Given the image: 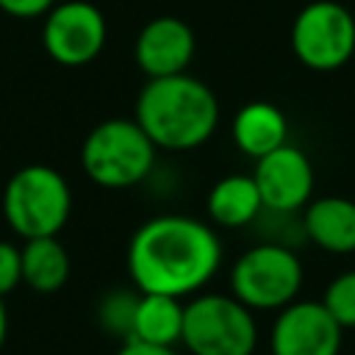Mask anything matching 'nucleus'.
<instances>
[{
    "mask_svg": "<svg viewBox=\"0 0 355 355\" xmlns=\"http://www.w3.org/2000/svg\"><path fill=\"white\" fill-rule=\"evenodd\" d=\"M222 261L219 236L194 216L144 222L128 244V272L139 291L186 297L202 288Z\"/></svg>",
    "mask_w": 355,
    "mask_h": 355,
    "instance_id": "nucleus-1",
    "label": "nucleus"
},
{
    "mask_svg": "<svg viewBox=\"0 0 355 355\" xmlns=\"http://www.w3.org/2000/svg\"><path fill=\"white\" fill-rule=\"evenodd\" d=\"M158 150H194L205 144L219 122L216 94L194 75L178 72L150 78L136 100L133 116Z\"/></svg>",
    "mask_w": 355,
    "mask_h": 355,
    "instance_id": "nucleus-2",
    "label": "nucleus"
},
{
    "mask_svg": "<svg viewBox=\"0 0 355 355\" xmlns=\"http://www.w3.org/2000/svg\"><path fill=\"white\" fill-rule=\"evenodd\" d=\"M155 150L136 119L114 116L89 130L80 147V166L103 189H128L150 175Z\"/></svg>",
    "mask_w": 355,
    "mask_h": 355,
    "instance_id": "nucleus-3",
    "label": "nucleus"
},
{
    "mask_svg": "<svg viewBox=\"0 0 355 355\" xmlns=\"http://www.w3.org/2000/svg\"><path fill=\"white\" fill-rule=\"evenodd\" d=\"M72 211L67 178L47 164L17 169L3 189V216L22 239L58 236Z\"/></svg>",
    "mask_w": 355,
    "mask_h": 355,
    "instance_id": "nucleus-4",
    "label": "nucleus"
},
{
    "mask_svg": "<svg viewBox=\"0 0 355 355\" xmlns=\"http://www.w3.org/2000/svg\"><path fill=\"white\" fill-rule=\"evenodd\" d=\"M180 344L191 355H252L258 327L252 311L233 294H200L183 308Z\"/></svg>",
    "mask_w": 355,
    "mask_h": 355,
    "instance_id": "nucleus-5",
    "label": "nucleus"
},
{
    "mask_svg": "<svg viewBox=\"0 0 355 355\" xmlns=\"http://www.w3.org/2000/svg\"><path fill=\"white\" fill-rule=\"evenodd\" d=\"M302 286V263L283 244L250 247L230 272L233 297L250 311H280Z\"/></svg>",
    "mask_w": 355,
    "mask_h": 355,
    "instance_id": "nucleus-6",
    "label": "nucleus"
},
{
    "mask_svg": "<svg viewBox=\"0 0 355 355\" xmlns=\"http://www.w3.org/2000/svg\"><path fill=\"white\" fill-rule=\"evenodd\" d=\"M294 55L316 72L344 67L355 55V17L336 0H313L294 17L291 25Z\"/></svg>",
    "mask_w": 355,
    "mask_h": 355,
    "instance_id": "nucleus-7",
    "label": "nucleus"
},
{
    "mask_svg": "<svg viewBox=\"0 0 355 355\" xmlns=\"http://www.w3.org/2000/svg\"><path fill=\"white\" fill-rule=\"evenodd\" d=\"M105 17L89 0H67L55 3L44 14L42 44L44 53L61 67H83L92 64L105 47Z\"/></svg>",
    "mask_w": 355,
    "mask_h": 355,
    "instance_id": "nucleus-8",
    "label": "nucleus"
},
{
    "mask_svg": "<svg viewBox=\"0 0 355 355\" xmlns=\"http://www.w3.org/2000/svg\"><path fill=\"white\" fill-rule=\"evenodd\" d=\"M344 327L322 302L300 300L280 308L269 347L272 355H338Z\"/></svg>",
    "mask_w": 355,
    "mask_h": 355,
    "instance_id": "nucleus-9",
    "label": "nucleus"
},
{
    "mask_svg": "<svg viewBox=\"0 0 355 355\" xmlns=\"http://www.w3.org/2000/svg\"><path fill=\"white\" fill-rule=\"evenodd\" d=\"M252 178L258 183L266 211L288 214V211H300L311 202L313 166H311L308 155L288 141L283 147L266 153L263 158H258Z\"/></svg>",
    "mask_w": 355,
    "mask_h": 355,
    "instance_id": "nucleus-10",
    "label": "nucleus"
},
{
    "mask_svg": "<svg viewBox=\"0 0 355 355\" xmlns=\"http://www.w3.org/2000/svg\"><path fill=\"white\" fill-rule=\"evenodd\" d=\"M194 31L178 17L150 19L133 44V58L147 78H166L186 72L194 55Z\"/></svg>",
    "mask_w": 355,
    "mask_h": 355,
    "instance_id": "nucleus-11",
    "label": "nucleus"
},
{
    "mask_svg": "<svg viewBox=\"0 0 355 355\" xmlns=\"http://www.w3.org/2000/svg\"><path fill=\"white\" fill-rule=\"evenodd\" d=\"M236 147L250 158H263L266 153L288 141V122L283 111L266 100H252L241 105L230 125Z\"/></svg>",
    "mask_w": 355,
    "mask_h": 355,
    "instance_id": "nucleus-12",
    "label": "nucleus"
},
{
    "mask_svg": "<svg viewBox=\"0 0 355 355\" xmlns=\"http://www.w3.org/2000/svg\"><path fill=\"white\" fill-rule=\"evenodd\" d=\"M305 233L327 252H355V202L347 197H319L308 202Z\"/></svg>",
    "mask_w": 355,
    "mask_h": 355,
    "instance_id": "nucleus-13",
    "label": "nucleus"
},
{
    "mask_svg": "<svg viewBox=\"0 0 355 355\" xmlns=\"http://www.w3.org/2000/svg\"><path fill=\"white\" fill-rule=\"evenodd\" d=\"M183 302L172 294H155V291H139L136 308H133V324L130 338L147 341V344H164L175 347L183 333Z\"/></svg>",
    "mask_w": 355,
    "mask_h": 355,
    "instance_id": "nucleus-14",
    "label": "nucleus"
},
{
    "mask_svg": "<svg viewBox=\"0 0 355 355\" xmlns=\"http://www.w3.org/2000/svg\"><path fill=\"white\" fill-rule=\"evenodd\" d=\"M263 211V200L252 175H227L208 191V214L222 227H244Z\"/></svg>",
    "mask_w": 355,
    "mask_h": 355,
    "instance_id": "nucleus-15",
    "label": "nucleus"
},
{
    "mask_svg": "<svg viewBox=\"0 0 355 355\" xmlns=\"http://www.w3.org/2000/svg\"><path fill=\"white\" fill-rule=\"evenodd\" d=\"M69 280V252L58 236L25 239L22 283L39 294H53Z\"/></svg>",
    "mask_w": 355,
    "mask_h": 355,
    "instance_id": "nucleus-16",
    "label": "nucleus"
},
{
    "mask_svg": "<svg viewBox=\"0 0 355 355\" xmlns=\"http://www.w3.org/2000/svg\"><path fill=\"white\" fill-rule=\"evenodd\" d=\"M322 305L333 313V319L344 330L355 327V269L341 272L338 277H333L327 283L324 297H322Z\"/></svg>",
    "mask_w": 355,
    "mask_h": 355,
    "instance_id": "nucleus-17",
    "label": "nucleus"
},
{
    "mask_svg": "<svg viewBox=\"0 0 355 355\" xmlns=\"http://www.w3.org/2000/svg\"><path fill=\"white\" fill-rule=\"evenodd\" d=\"M136 297L130 291H114L100 302V322L105 330L130 338V324H133V308H136Z\"/></svg>",
    "mask_w": 355,
    "mask_h": 355,
    "instance_id": "nucleus-18",
    "label": "nucleus"
},
{
    "mask_svg": "<svg viewBox=\"0 0 355 355\" xmlns=\"http://www.w3.org/2000/svg\"><path fill=\"white\" fill-rule=\"evenodd\" d=\"M22 283V250L11 241H0V297L11 294Z\"/></svg>",
    "mask_w": 355,
    "mask_h": 355,
    "instance_id": "nucleus-19",
    "label": "nucleus"
},
{
    "mask_svg": "<svg viewBox=\"0 0 355 355\" xmlns=\"http://www.w3.org/2000/svg\"><path fill=\"white\" fill-rule=\"evenodd\" d=\"M53 6H55V0H0V11L8 17H17V19L44 17Z\"/></svg>",
    "mask_w": 355,
    "mask_h": 355,
    "instance_id": "nucleus-20",
    "label": "nucleus"
},
{
    "mask_svg": "<svg viewBox=\"0 0 355 355\" xmlns=\"http://www.w3.org/2000/svg\"><path fill=\"white\" fill-rule=\"evenodd\" d=\"M116 355H178L175 347H164V344H147L139 338H125V344L116 349Z\"/></svg>",
    "mask_w": 355,
    "mask_h": 355,
    "instance_id": "nucleus-21",
    "label": "nucleus"
},
{
    "mask_svg": "<svg viewBox=\"0 0 355 355\" xmlns=\"http://www.w3.org/2000/svg\"><path fill=\"white\" fill-rule=\"evenodd\" d=\"M6 336H8V311H6V302L0 297V349L6 344Z\"/></svg>",
    "mask_w": 355,
    "mask_h": 355,
    "instance_id": "nucleus-22",
    "label": "nucleus"
}]
</instances>
